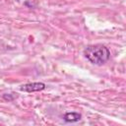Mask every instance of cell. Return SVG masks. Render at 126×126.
Here are the masks:
<instances>
[{
  "mask_svg": "<svg viewBox=\"0 0 126 126\" xmlns=\"http://www.w3.org/2000/svg\"><path fill=\"white\" fill-rule=\"evenodd\" d=\"M85 57L94 65H103L110 58L109 49L102 44H94L89 45L84 50Z\"/></svg>",
  "mask_w": 126,
  "mask_h": 126,
  "instance_id": "1",
  "label": "cell"
},
{
  "mask_svg": "<svg viewBox=\"0 0 126 126\" xmlns=\"http://www.w3.org/2000/svg\"><path fill=\"white\" fill-rule=\"evenodd\" d=\"M45 89V84L40 83V82H35V83H29L21 86L20 90L23 92H28V93H33V92H40Z\"/></svg>",
  "mask_w": 126,
  "mask_h": 126,
  "instance_id": "2",
  "label": "cell"
},
{
  "mask_svg": "<svg viewBox=\"0 0 126 126\" xmlns=\"http://www.w3.org/2000/svg\"><path fill=\"white\" fill-rule=\"evenodd\" d=\"M81 117H82V115L78 112H67L64 115L63 119L66 122H77L81 119Z\"/></svg>",
  "mask_w": 126,
  "mask_h": 126,
  "instance_id": "3",
  "label": "cell"
}]
</instances>
